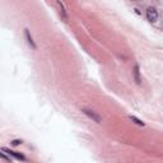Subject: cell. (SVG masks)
<instances>
[{"instance_id": "8", "label": "cell", "mask_w": 163, "mask_h": 163, "mask_svg": "<svg viewBox=\"0 0 163 163\" xmlns=\"http://www.w3.org/2000/svg\"><path fill=\"white\" fill-rule=\"evenodd\" d=\"M0 159H4V161H8V162H9L11 158L4 152V150H0Z\"/></svg>"}, {"instance_id": "1", "label": "cell", "mask_w": 163, "mask_h": 163, "mask_svg": "<svg viewBox=\"0 0 163 163\" xmlns=\"http://www.w3.org/2000/svg\"><path fill=\"white\" fill-rule=\"evenodd\" d=\"M82 112L86 115V116H88L90 120H92V121H94L96 124H101L102 122V117L99 116L97 112L89 110V108H82Z\"/></svg>"}, {"instance_id": "6", "label": "cell", "mask_w": 163, "mask_h": 163, "mask_svg": "<svg viewBox=\"0 0 163 163\" xmlns=\"http://www.w3.org/2000/svg\"><path fill=\"white\" fill-rule=\"evenodd\" d=\"M132 75H134V79L136 82V84H140L142 83V78H140V68L139 65L135 64L134 65V69H132Z\"/></svg>"}, {"instance_id": "3", "label": "cell", "mask_w": 163, "mask_h": 163, "mask_svg": "<svg viewBox=\"0 0 163 163\" xmlns=\"http://www.w3.org/2000/svg\"><path fill=\"white\" fill-rule=\"evenodd\" d=\"M145 17H147V19H148L149 22L154 23V22H157V19H158V11H157V9H155V8L149 7V8L147 9Z\"/></svg>"}, {"instance_id": "9", "label": "cell", "mask_w": 163, "mask_h": 163, "mask_svg": "<svg viewBox=\"0 0 163 163\" xmlns=\"http://www.w3.org/2000/svg\"><path fill=\"white\" fill-rule=\"evenodd\" d=\"M19 144H22V140H19V139H15V140H11V145L17 147V145H19Z\"/></svg>"}, {"instance_id": "5", "label": "cell", "mask_w": 163, "mask_h": 163, "mask_svg": "<svg viewBox=\"0 0 163 163\" xmlns=\"http://www.w3.org/2000/svg\"><path fill=\"white\" fill-rule=\"evenodd\" d=\"M56 4H57V7H59L60 15H61V18H63L65 22H68L69 15H68V13H66V9H65V7H64V4L61 3V0H56Z\"/></svg>"}, {"instance_id": "2", "label": "cell", "mask_w": 163, "mask_h": 163, "mask_svg": "<svg viewBox=\"0 0 163 163\" xmlns=\"http://www.w3.org/2000/svg\"><path fill=\"white\" fill-rule=\"evenodd\" d=\"M2 150H4L5 153H7L10 158L13 157L14 159H17V161H22V162H27V158L24 155H23L22 153H19V152H14V150H11V149H8V148H3Z\"/></svg>"}, {"instance_id": "7", "label": "cell", "mask_w": 163, "mask_h": 163, "mask_svg": "<svg viewBox=\"0 0 163 163\" xmlns=\"http://www.w3.org/2000/svg\"><path fill=\"white\" fill-rule=\"evenodd\" d=\"M129 119H130L134 124H136V125H139V126H145V124H144V122L142 121V120H139V119H138V117H135V116H129Z\"/></svg>"}, {"instance_id": "4", "label": "cell", "mask_w": 163, "mask_h": 163, "mask_svg": "<svg viewBox=\"0 0 163 163\" xmlns=\"http://www.w3.org/2000/svg\"><path fill=\"white\" fill-rule=\"evenodd\" d=\"M24 37H26V40H27V44L29 45V47H31V49H33V50H37V45H36L33 37L31 36V33H29V29H27V28L24 29Z\"/></svg>"}]
</instances>
